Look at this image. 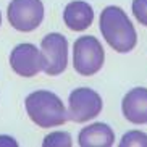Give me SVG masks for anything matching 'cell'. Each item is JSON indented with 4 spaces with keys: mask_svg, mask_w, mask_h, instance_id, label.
<instances>
[{
    "mask_svg": "<svg viewBox=\"0 0 147 147\" xmlns=\"http://www.w3.org/2000/svg\"><path fill=\"white\" fill-rule=\"evenodd\" d=\"M99 28L105 42L118 53H129L138 45V32L126 11L117 5H108L100 11Z\"/></svg>",
    "mask_w": 147,
    "mask_h": 147,
    "instance_id": "6da1fadb",
    "label": "cell"
},
{
    "mask_svg": "<svg viewBox=\"0 0 147 147\" xmlns=\"http://www.w3.org/2000/svg\"><path fill=\"white\" fill-rule=\"evenodd\" d=\"M24 108L29 120L39 128H57L68 121V113L55 92L47 89H39L26 95Z\"/></svg>",
    "mask_w": 147,
    "mask_h": 147,
    "instance_id": "7a4b0ae2",
    "label": "cell"
},
{
    "mask_svg": "<svg viewBox=\"0 0 147 147\" xmlns=\"http://www.w3.org/2000/svg\"><path fill=\"white\" fill-rule=\"evenodd\" d=\"M105 50L95 36H79L73 44V68L81 76H94L102 69Z\"/></svg>",
    "mask_w": 147,
    "mask_h": 147,
    "instance_id": "3957f363",
    "label": "cell"
},
{
    "mask_svg": "<svg viewBox=\"0 0 147 147\" xmlns=\"http://www.w3.org/2000/svg\"><path fill=\"white\" fill-rule=\"evenodd\" d=\"M45 16L42 0H11L7 7V20L13 29L31 32L42 24Z\"/></svg>",
    "mask_w": 147,
    "mask_h": 147,
    "instance_id": "277c9868",
    "label": "cell"
},
{
    "mask_svg": "<svg viewBox=\"0 0 147 147\" xmlns=\"http://www.w3.org/2000/svg\"><path fill=\"white\" fill-rule=\"evenodd\" d=\"M104 102L99 92L91 87H76L68 95V120L74 123H86L100 115Z\"/></svg>",
    "mask_w": 147,
    "mask_h": 147,
    "instance_id": "5b68a950",
    "label": "cell"
},
{
    "mask_svg": "<svg viewBox=\"0 0 147 147\" xmlns=\"http://www.w3.org/2000/svg\"><path fill=\"white\" fill-rule=\"evenodd\" d=\"M40 52L44 55V73L47 76H58L68 66V39L60 32H49L42 37Z\"/></svg>",
    "mask_w": 147,
    "mask_h": 147,
    "instance_id": "8992f818",
    "label": "cell"
},
{
    "mask_svg": "<svg viewBox=\"0 0 147 147\" xmlns=\"http://www.w3.org/2000/svg\"><path fill=\"white\" fill-rule=\"evenodd\" d=\"M10 66L21 78H34L44 69V55L31 42H21L10 52Z\"/></svg>",
    "mask_w": 147,
    "mask_h": 147,
    "instance_id": "52a82bcc",
    "label": "cell"
},
{
    "mask_svg": "<svg viewBox=\"0 0 147 147\" xmlns=\"http://www.w3.org/2000/svg\"><path fill=\"white\" fill-rule=\"evenodd\" d=\"M121 113L133 125H147V87H133L126 92Z\"/></svg>",
    "mask_w": 147,
    "mask_h": 147,
    "instance_id": "ba28073f",
    "label": "cell"
},
{
    "mask_svg": "<svg viewBox=\"0 0 147 147\" xmlns=\"http://www.w3.org/2000/svg\"><path fill=\"white\" fill-rule=\"evenodd\" d=\"M63 23L66 28L76 32L86 31L94 23V8L84 0H73L63 10Z\"/></svg>",
    "mask_w": 147,
    "mask_h": 147,
    "instance_id": "9c48e42d",
    "label": "cell"
},
{
    "mask_svg": "<svg viewBox=\"0 0 147 147\" xmlns=\"http://www.w3.org/2000/svg\"><path fill=\"white\" fill-rule=\"evenodd\" d=\"M81 147H112L115 144V133L107 123H91L78 134Z\"/></svg>",
    "mask_w": 147,
    "mask_h": 147,
    "instance_id": "30bf717a",
    "label": "cell"
},
{
    "mask_svg": "<svg viewBox=\"0 0 147 147\" xmlns=\"http://www.w3.org/2000/svg\"><path fill=\"white\" fill-rule=\"evenodd\" d=\"M44 147H71L73 146V139L71 134L66 131H53L47 134L42 141Z\"/></svg>",
    "mask_w": 147,
    "mask_h": 147,
    "instance_id": "8fae6325",
    "label": "cell"
},
{
    "mask_svg": "<svg viewBox=\"0 0 147 147\" xmlns=\"http://www.w3.org/2000/svg\"><path fill=\"white\" fill-rule=\"evenodd\" d=\"M120 147H147V134L144 131H128L123 134Z\"/></svg>",
    "mask_w": 147,
    "mask_h": 147,
    "instance_id": "7c38bea8",
    "label": "cell"
},
{
    "mask_svg": "<svg viewBox=\"0 0 147 147\" xmlns=\"http://www.w3.org/2000/svg\"><path fill=\"white\" fill-rule=\"evenodd\" d=\"M131 10L139 24L147 28V0H133Z\"/></svg>",
    "mask_w": 147,
    "mask_h": 147,
    "instance_id": "4fadbf2b",
    "label": "cell"
},
{
    "mask_svg": "<svg viewBox=\"0 0 147 147\" xmlns=\"http://www.w3.org/2000/svg\"><path fill=\"white\" fill-rule=\"evenodd\" d=\"M0 147H18L16 139L7 134H0Z\"/></svg>",
    "mask_w": 147,
    "mask_h": 147,
    "instance_id": "5bb4252c",
    "label": "cell"
},
{
    "mask_svg": "<svg viewBox=\"0 0 147 147\" xmlns=\"http://www.w3.org/2000/svg\"><path fill=\"white\" fill-rule=\"evenodd\" d=\"M0 26H2V13H0Z\"/></svg>",
    "mask_w": 147,
    "mask_h": 147,
    "instance_id": "9a60e30c",
    "label": "cell"
}]
</instances>
